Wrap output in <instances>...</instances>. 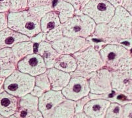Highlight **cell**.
Segmentation results:
<instances>
[{
  "mask_svg": "<svg viewBox=\"0 0 132 118\" xmlns=\"http://www.w3.org/2000/svg\"><path fill=\"white\" fill-rule=\"evenodd\" d=\"M11 49L17 63L28 55L35 53V43L30 41L16 43Z\"/></svg>",
  "mask_w": 132,
  "mask_h": 118,
  "instance_id": "obj_23",
  "label": "cell"
},
{
  "mask_svg": "<svg viewBox=\"0 0 132 118\" xmlns=\"http://www.w3.org/2000/svg\"><path fill=\"white\" fill-rule=\"evenodd\" d=\"M66 99L62 91L50 90L44 93L43 95L38 98V109L43 115L44 118L46 117L59 104Z\"/></svg>",
  "mask_w": 132,
  "mask_h": 118,
  "instance_id": "obj_13",
  "label": "cell"
},
{
  "mask_svg": "<svg viewBox=\"0 0 132 118\" xmlns=\"http://www.w3.org/2000/svg\"><path fill=\"white\" fill-rule=\"evenodd\" d=\"M74 118H91L89 116L86 115L84 112H82V113H79V114H75Z\"/></svg>",
  "mask_w": 132,
  "mask_h": 118,
  "instance_id": "obj_41",
  "label": "cell"
},
{
  "mask_svg": "<svg viewBox=\"0 0 132 118\" xmlns=\"http://www.w3.org/2000/svg\"><path fill=\"white\" fill-rule=\"evenodd\" d=\"M19 107L26 109H38V98L29 94L19 98Z\"/></svg>",
  "mask_w": 132,
  "mask_h": 118,
  "instance_id": "obj_26",
  "label": "cell"
},
{
  "mask_svg": "<svg viewBox=\"0 0 132 118\" xmlns=\"http://www.w3.org/2000/svg\"><path fill=\"white\" fill-rule=\"evenodd\" d=\"M132 15L122 6L116 8L115 13L106 25L104 42L106 44H118L131 39Z\"/></svg>",
  "mask_w": 132,
  "mask_h": 118,
  "instance_id": "obj_1",
  "label": "cell"
},
{
  "mask_svg": "<svg viewBox=\"0 0 132 118\" xmlns=\"http://www.w3.org/2000/svg\"><path fill=\"white\" fill-rule=\"evenodd\" d=\"M115 11L116 8L106 0H90L81 13L90 17L97 25L109 23Z\"/></svg>",
  "mask_w": 132,
  "mask_h": 118,
  "instance_id": "obj_7",
  "label": "cell"
},
{
  "mask_svg": "<svg viewBox=\"0 0 132 118\" xmlns=\"http://www.w3.org/2000/svg\"><path fill=\"white\" fill-rule=\"evenodd\" d=\"M104 67L110 71L132 69V54L130 50L118 44H106L100 50Z\"/></svg>",
  "mask_w": 132,
  "mask_h": 118,
  "instance_id": "obj_2",
  "label": "cell"
},
{
  "mask_svg": "<svg viewBox=\"0 0 132 118\" xmlns=\"http://www.w3.org/2000/svg\"><path fill=\"white\" fill-rule=\"evenodd\" d=\"M75 101L66 99L59 104L45 118H74Z\"/></svg>",
  "mask_w": 132,
  "mask_h": 118,
  "instance_id": "obj_20",
  "label": "cell"
},
{
  "mask_svg": "<svg viewBox=\"0 0 132 118\" xmlns=\"http://www.w3.org/2000/svg\"><path fill=\"white\" fill-rule=\"evenodd\" d=\"M88 80L90 94L103 95L112 92V71L105 67L90 74Z\"/></svg>",
  "mask_w": 132,
  "mask_h": 118,
  "instance_id": "obj_8",
  "label": "cell"
},
{
  "mask_svg": "<svg viewBox=\"0 0 132 118\" xmlns=\"http://www.w3.org/2000/svg\"><path fill=\"white\" fill-rule=\"evenodd\" d=\"M54 11L58 14L62 24L75 15V8L70 3L63 0L57 1L56 4L54 5Z\"/></svg>",
  "mask_w": 132,
  "mask_h": 118,
  "instance_id": "obj_24",
  "label": "cell"
},
{
  "mask_svg": "<svg viewBox=\"0 0 132 118\" xmlns=\"http://www.w3.org/2000/svg\"><path fill=\"white\" fill-rule=\"evenodd\" d=\"M90 98L89 95H87L86 97L82 98L75 101V114H79V113H82V112H83V109H84L85 106V105L87 104V102L90 101Z\"/></svg>",
  "mask_w": 132,
  "mask_h": 118,
  "instance_id": "obj_32",
  "label": "cell"
},
{
  "mask_svg": "<svg viewBox=\"0 0 132 118\" xmlns=\"http://www.w3.org/2000/svg\"><path fill=\"white\" fill-rule=\"evenodd\" d=\"M28 41H30V38L9 27L0 31V49L12 48L16 43Z\"/></svg>",
  "mask_w": 132,
  "mask_h": 118,
  "instance_id": "obj_18",
  "label": "cell"
},
{
  "mask_svg": "<svg viewBox=\"0 0 132 118\" xmlns=\"http://www.w3.org/2000/svg\"><path fill=\"white\" fill-rule=\"evenodd\" d=\"M73 55L76 59L77 68L74 72L71 73V77L82 76L89 79L90 74L104 67L100 52L93 46Z\"/></svg>",
  "mask_w": 132,
  "mask_h": 118,
  "instance_id": "obj_4",
  "label": "cell"
},
{
  "mask_svg": "<svg viewBox=\"0 0 132 118\" xmlns=\"http://www.w3.org/2000/svg\"><path fill=\"white\" fill-rule=\"evenodd\" d=\"M9 118H18V117L15 116V115H11V117H9Z\"/></svg>",
  "mask_w": 132,
  "mask_h": 118,
  "instance_id": "obj_42",
  "label": "cell"
},
{
  "mask_svg": "<svg viewBox=\"0 0 132 118\" xmlns=\"http://www.w3.org/2000/svg\"><path fill=\"white\" fill-rule=\"evenodd\" d=\"M14 115L18 118H44L39 109H26L20 107Z\"/></svg>",
  "mask_w": 132,
  "mask_h": 118,
  "instance_id": "obj_27",
  "label": "cell"
},
{
  "mask_svg": "<svg viewBox=\"0 0 132 118\" xmlns=\"http://www.w3.org/2000/svg\"><path fill=\"white\" fill-rule=\"evenodd\" d=\"M11 0H0V12H9Z\"/></svg>",
  "mask_w": 132,
  "mask_h": 118,
  "instance_id": "obj_37",
  "label": "cell"
},
{
  "mask_svg": "<svg viewBox=\"0 0 132 118\" xmlns=\"http://www.w3.org/2000/svg\"><path fill=\"white\" fill-rule=\"evenodd\" d=\"M54 68L67 73H73L77 68L76 59L72 55H61L54 64Z\"/></svg>",
  "mask_w": 132,
  "mask_h": 118,
  "instance_id": "obj_22",
  "label": "cell"
},
{
  "mask_svg": "<svg viewBox=\"0 0 132 118\" xmlns=\"http://www.w3.org/2000/svg\"><path fill=\"white\" fill-rule=\"evenodd\" d=\"M0 118H7V117H3V115H2L1 114H0Z\"/></svg>",
  "mask_w": 132,
  "mask_h": 118,
  "instance_id": "obj_43",
  "label": "cell"
},
{
  "mask_svg": "<svg viewBox=\"0 0 132 118\" xmlns=\"http://www.w3.org/2000/svg\"><path fill=\"white\" fill-rule=\"evenodd\" d=\"M36 53L43 58L47 69L54 68V64L60 56V54L54 49L51 42L48 41H43L38 44Z\"/></svg>",
  "mask_w": 132,
  "mask_h": 118,
  "instance_id": "obj_19",
  "label": "cell"
},
{
  "mask_svg": "<svg viewBox=\"0 0 132 118\" xmlns=\"http://www.w3.org/2000/svg\"><path fill=\"white\" fill-rule=\"evenodd\" d=\"M35 86V77L15 70L5 79L3 88L5 92L21 98L30 94Z\"/></svg>",
  "mask_w": 132,
  "mask_h": 118,
  "instance_id": "obj_6",
  "label": "cell"
},
{
  "mask_svg": "<svg viewBox=\"0 0 132 118\" xmlns=\"http://www.w3.org/2000/svg\"><path fill=\"white\" fill-rule=\"evenodd\" d=\"M28 9V0H11L9 13H16Z\"/></svg>",
  "mask_w": 132,
  "mask_h": 118,
  "instance_id": "obj_30",
  "label": "cell"
},
{
  "mask_svg": "<svg viewBox=\"0 0 132 118\" xmlns=\"http://www.w3.org/2000/svg\"><path fill=\"white\" fill-rule=\"evenodd\" d=\"M54 49L61 55H73L77 52L85 50L91 46L87 39L81 37H69L63 36L60 39L51 42Z\"/></svg>",
  "mask_w": 132,
  "mask_h": 118,
  "instance_id": "obj_9",
  "label": "cell"
},
{
  "mask_svg": "<svg viewBox=\"0 0 132 118\" xmlns=\"http://www.w3.org/2000/svg\"><path fill=\"white\" fill-rule=\"evenodd\" d=\"M122 7L132 15V0H123Z\"/></svg>",
  "mask_w": 132,
  "mask_h": 118,
  "instance_id": "obj_38",
  "label": "cell"
},
{
  "mask_svg": "<svg viewBox=\"0 0 132 118\" xmlns=\"http://www.w3.org/2000/svg\"><path fill=\"white\" fill-rule=\"evenodd\" d=\"M123 106L118 103H111L104 118H122Z\"/></svg>",
  "mask_w": 132,
  "mask_h": 118,
  "instance_id": "obj_28",
  "label": "cell"
},
{
  "mask_svg": "<svg viewBox=\"0 0 132 118\" xmlns=\"http://www.w3.org/2000/svg\"><path fill=\"white\" fill-rule=\"evenodd\" d=\"M61 25L62 23L58 14L55 11H52L46 13L40 20L41 31L46 34Z\"/></svg>",
  "mask_w": 132,
  "mask_h": 118,
  "instance_id": "obj_25",
  "label": "cell"
},
{
  "mask_svg": "<svg viewBox=\"0 0 132 118\" xmlns=\"http://www.w3.org/2000/svg\"><path fill=\"white\" fill-rule=\"evenodd\" d=\"M96 24L85 14L75 15L62 24L63 36L87 39L93 35Z\"/></svg>",
  "mask_w": 132,
  "mask_h": 118,
  "instance_id": "obj_5",
  "label": "cell"
},
{
  "mask_svg": "<svg viewBox=\"0 0 132 118\" xmlns=\"http://www.w3.org/2000/svg\"><path fill=\"white\" fill-rule=\"evenodd\" d=\"M112 74L113 90L128 95L132 99V69L112 71Z\"/></svg>",
  "mask_w": 132,
  "mask_h": 118,
  "instance_id": "obj_12",
  "label": "cell"
},
{
  "mask_svg": "<svg viewBox=\"0 0 132 118\" xmlns=\"http://www.w3.org/2000/svg\"><path fill=\"white\" fill-rule=\"evenodd\" d=\"M17 70L34 77L45 73L47 67L43 58L35 53L28 55L17 63Z\"/></svg>",
  "mask_w": 132,
  "mask_h": 118,
  "instance_id": "obj_11",
  "label": "cell"
},
{
  "mask_svg": "<svg viewBox=\"0 0 132 118\" xmlns=\"http://www.w3.org/2000/svg\"><path fill=\"white\" fill-rule=\"evenodd\" d=\"M54 0H28V9L40 18L54 11Z\"/></svg>",
  "mask_w": 132,
  "mask_h": 118,
  "instance_id": "obj_21",
  "label": "cell"
},
{
  "mask_svg": "<svg viewBox=\"0 0 132 118\" xmlns=\"http://www.w3.org/2000/svg\"><path fill=\"white\" fill-rule=\"evenodd\" d=\"M17 69V62L11 48L0 49V76L7 78Z\"/></svg>",
  "mask_w": 132,
  "mask_h": 118,
  "instance_id": "obj_14",
  "label": "cell"
},
{
  "mask_svg": "<svg viewBox=\"0 0 132 118\" xmlns=\"http://www.w3.org/2000/svg\"><path fill=\"white\" fill-rule=\"evenodd\" d=\"M131 33H132V23H131Z\"/></svg>",
  "mask_w": 132,
  "mask_h": 118,
  "instance_id": "obj_44",
  "label": "cell"
},
{
  "mask_svg": "<svg viewBox=\"0 0 132 118\" xmlns=\"http://www.w3.org/2000/svg\"><path fill=\"white\" fill-rule=\"evenodd\" d=\"M30 41L33 42V43H36V44H39L40 42H43V41H46V34L43 33V32H40V33L37 34L36 35L34 36L33 37L30 38Z\"/></svg>",
  "mask_w": 132,
  "mask_h": 118,
  "instance_id": "obj_35",
  "label": "cell"
},
{
  "mask_svg": "<svg viewBox=\"0 0 132 118\" xmlns=\"http://www.w3.org/2000/svg\"><path fill=\"white\" fill-rule=\"evenodd\" d=\"M19 98L5 91L0 93V114L9 118L16 113L19 108Z\"/></svg>",
  "mask_w": 132,
  "mask_h": 118,
  "instance_id": "obj_17",
  "label": "cell"
},
{
  "mask_svg": "<svg viewBox=\"0 0 132 118\" xmlns=\"http://www.w3.org/2000/svg\"><path fill=\"white\" fill-rule=\"evenodd\" d=\"M63 36V29H62V25H61L48 32L46 34V41L48 42H52L54 41L60 39Z\"/></svg>",
  "mask_w": 132,
  "mask_h": 118,
  "instance_id": "obj_31",
  "label": "cell"
},
{
  "mask_svg": "<svg viewBox=\"0 0 132 118\" xmlns=\"http://www.w3.org/2000/svg\"><path fill=\"white\" fill-rule=\"evenodd\" d=\"M62 92L66 98L74 101L86 97L90 93L89 80L82 76H73Z\"/></svg>",
  "mask_w": 132,
  "mask_h": 118,
  "instance_id": "obj_10",
  "label": "cell"
},
{
  "mask_svg": "<svg viewBox=\"0 0 132 118\" xmlns=\"http://www.w3.org/2000/svg\"><path fill=\"white\" fill-rule=\"evenodd\" d=\"M44 92H45V91L44 90H42V88H40V87H38L36 86H35L34 89H33L32 91L30 92V94L32 95H34V96H36V97L39 98L40 97H41V96L43 95Z\"/></svg>",
  "mask_w": 132,
  "mask_h": 118,
  "instance_id": "obj_39",
  "label": "cell"
},
{
  "mask_svg": "<svg viewBox=\"0 0 132 118\" xmlns=\"http://www.w3.org/2000/svg\"><path fill=\"white\" fill-rule=\"evenodd\" d=\"M35 86L40 87L45 92L52 90L51 84L46 73H43L35 77Z\"/></svg>",
  "mask_w": 132,
  "mask_h": 118,
  "instance_id": "obj_29",
  "label": "cell"
},
{
  "mask_svg": "<svg viewBox=\"0 0 132 118\" xmlns=\"http://www.w3.org/2000/svg\"><path fill=\"white\" fill-rule=\"evenodd\" d=\"M110 104V101L106 99H93L85 106L83 112L91 118H104Z\"/></svg>",
  "mask_w": 132,
  "mask_h": 118,
  "instance_id": "obj_15",
  "label": "cell"
},
{
  "mask_svg": "<svg viewBox=\"0 0 132 118\" xmlns=\"http://www.w3.org/2000/svg\"><path fill=\"white\" fill-rule=\"evenodd\" d=\"M106 1L109 2L110 3H111L115 8L122 6V3L123 2V0H106Z\"/></svg>",
  "mask_w": 132,
  "mask_h": 118,
  "instance_id": "obj_40",
  "label": "cell"
},
{
  "mask_svg": "<svg viewBox=\"0 0 132 118\" xmlns=\"http://www.w3.org/2000/svg\"><path fill=\"white\" fill-rule=\"evenodd\" d=\"M8 27L32 38L41 31V18L29 9L16 13H8Z\"/></svg>",
  "mask_w": 132,
  "mask_h": 118,
  "instance_id": "obj_3",
  "label": "cell"
},
{
  "mask_svg": "<svg viewBox=\"0 0 132 118\" xmlns=\"http://www.w3.org/2000/svg\"><path fill=\"white\" fill-rule=\"evenodd\" d=\"M122 118H132V104L128 103L123 106Z\"/></svg>",
  "mask_w": 132,
  "mask_h": 118,
  "instance_id": "obj_36",
  "label": "cell"
},
{
  "mask_svg": "<svg viewBox=\"0 0 132 118\" xmlns=\"http://www.w3.org/2000/svg\"><path fill=\"white\" fill-rule=\"evenodd\" d=\"M8 13L0 12V31L8 27Z\"/></svg>",
  "mask_w": 132,
  "mask_h": 118,
  "instance_id": "obj_34",
  "label": "cell"
},
{
  "mask_svg": "<svg viewBox=\"0 0 132 118\" xmlns=\"http://www.w3.org/2000/svg\"><path fill=\"white\" fill-rule=\"evenodd\" d=\"M46 73L49 78L52 90L54 91H62L71 78V74L60 70L54 67L47 70Z\"/></svg>",
  "mask_w": 132,
  "mask_h": 118,
  "instance_id": "obj_16",
  "label": "cell"
},
{
  "mask_svg": "<svg viewBox=\"0 0 132 118\" xmlns=\"http://www.w3.org/2000/svg\"><path fill=\"white\" fill-rule=\"evenodd\" d=\"M70 3L75 9V11H81L90 0H63Z\"/></svg>",
  "mask_w": 132,
  "mask_h": 118,
  "instance_id": "obj_33",
  "label": "cell"
}]
</instances>
